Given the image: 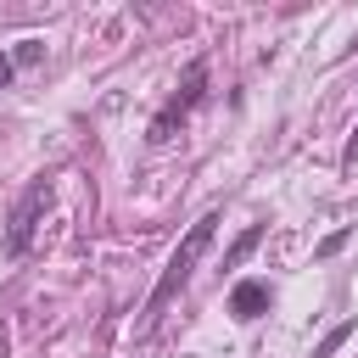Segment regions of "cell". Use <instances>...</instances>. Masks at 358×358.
<instances>
[{
    "label": "cell",
    "mask_w": 358,
    "mask_h": 358,
    "mask_svg": "<svg viewBox=\"0 0 358 358\" xmlns=\"http://www.w3.org/2000/svg\"><path fill=\"white\" fill-rule=\"evenodd\" d=\"M11 73H17V67H11V56H6V50H0V90H6V84H11Z\"/></svg>",
    "instance_id": "cell-8"
},
{
    "label": "cell",
    "mask_w": 358,
    "mask_h": 358,
    "mask_svg": "<svg viewBox=\"0 0 358 358\" xmlns=\"http://www.w3.org/2000/svg\"><path fill=\"white\" fill-rule=\"evenodd\" d=\"M352 330H358V324H352V319H347V324H336V330H324V341H319V347H313V358H330V352H336V347H341V341H347V336H352Z\"/></svg>",
    "instance_id": "cell-6"
},
{
    "label": "cell",
    "mask_w": 358,
    "mask_h": 358,
    "mask_svg": "<svg viewBox=\"0 0 358 358\" xmlns=\"http://www.w3.org/2000/svg\"><path fill=\"white\" fill-rule=\"evenodd\" d=\"M213 229H218V213H207V218H196V224H190V235L179 241V252H173V263H168V274L157 280V291H151V302H145V324H151V319H157V313L168 308V296H173V291H179V285L190 280V268H196V257L207 252Z\"/></svg>",
    "instance_id": "cell-1"
},
{
    "label": "cell",
    "mask_w": 358,
    "mask_h": 358,
    "mask_svg": "<svg viewBox=\"0 0 358 358\" xmlns=\"http://www.w3.org/2000/svg\"><path fill=\"white\" fill-rule=\"evenodd\" d=\"M341 162H347V168L358 162V129H352V140H347V151H341Z\"/></svg>",
    "instance_id": "cell-7"
},
{
    "label": "cell",
    "mask_w": 358,
    "mask_h": 358,
    "mask_svg": "<svg viewBox=\"0 0 358 358\" xmlns=\"http://www.w3.org/2000/svg\"><path fill=\"white\" fill-rule=\"evenodd\" d=\"M229 313H235L241 324L263 319V313H268V285H263V280H241V285L229 291Z\"/></svg>",
    "instance_id": "cell-3"
},
{
    "label": "cell",
    "mask_w": 358,
    "mask_h": 358,
    "mask_svg": "<svg viewBox=\"0 0 358 358\" xmlns=\"http://www.w3.org/2000/svg\"><path fill=\"white\" fill-rule=\"evenodd\" d=\"M257 241H263V224H252V229H241V241H235V246L224 252V268H235V263H246V252H252Z\"/></svg>",
    "instance_id": "cell-4"
},
{
    "label": "cell",
    "mask_w": 358,
    "mask_h": 358,
    "mask_svg": "<svg viewBox=\"0 0 358 358\" xmlns=\"http://www.w3.org/2000/svg\"><path fill=\"white\" fill-rule=\"evenodd\" d=\"M39 62H45V39H17L11 67H39Z\"/></svg>",
    "instance_id": "cell-5"
},
{
    "label": "cell",
    "mask_w": 358,
    "mask_h": 358,
    "mask_svg": "<svg viewBox=\"0 0 358 358\" xmlns=\"http://www.w3.org/2000/svg\"><path fill=\"white\" fill-rule=\"evenodd\" d=\"M50 201V185L45 179H34L28 185V196H22V207H17V218H11V235H6V252L11 257H22L28 252V241H34V229H39V207Z\"/></svg>",
    "instance_id": "cell-2"
}]
</instances>
